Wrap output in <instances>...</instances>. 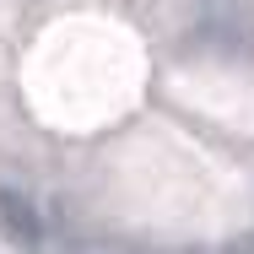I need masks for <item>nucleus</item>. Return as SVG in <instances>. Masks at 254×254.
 <instances>
[{"mask_svg": "<svg viewBox=\"0 0 254 254\" xmlns=\"http://www.w3.org/2000/svg\"><path fill=\"white\" fill-rule=\"evenodd\" d=\"M190 44L205 49V54H222V60H244V54H254V27L233 11V5H211V16L195 27Z\"/></svg>", "mask_w": 254, "mask_h": 254, "instance_id": "1", "label": "nucleus"}, {"mask_svg": "<svg viewBox=\"0 0 254 254\" xmlns=\"http://www.w3.org/2000/svg\"><path fill=\"white\" fill-rule=\"evenodd\" d=\"M0 227H5L11 238H22V244H33V238L44 233L38 211H33V200H27L22 190H0Z\"/></svg>", "mask_w": 254, "mask_h": 254, "instance_id": "2", "label": "nucleus"}, {"mask_svg": "<svg viewBox=\"0 0 254 254\" xmlns=\"http://www.w3.org/2000/svg\"><path fill=\"white\" fill-rule=\"evenodd\" d=\"M205 5H233V0H205Z\"/></svg>", "mask_w": 254, "mask_h": 254, "instance_id": "3", "label": "nucleus"}]
</instances>
